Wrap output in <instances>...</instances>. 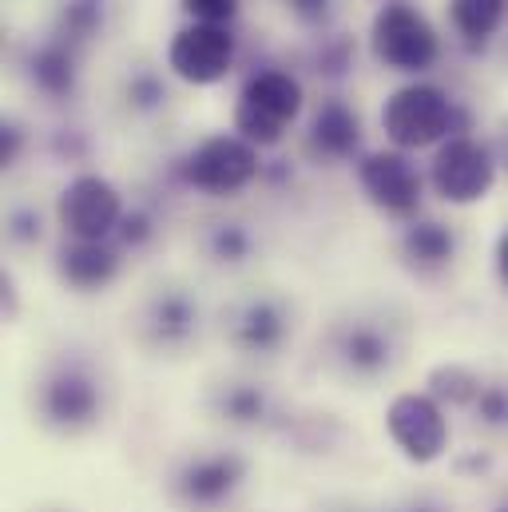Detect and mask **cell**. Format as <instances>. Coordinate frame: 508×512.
Here are the masks:
<instances>
[{
	"label": "cell",
	"mask_w": 508,
	"mask_h": 512,
	"mask_svg": "<svg viewBox=\"0 0 508 512\" xmlns=\"http://www.w3.org/2000/svg\"><path fill=\"white\" fill-rule=\"evenodd\" d=\"M385 429L413 465H433L449 445L445 409L429 393H397L385 409Z\"/></svg>",
	"instance_id": "cell-8"
},
{
	"label": "cell",
	"mask_w": 508,
	"mask_h": 512,
	"mask_svg": "<svg viewBox=\"0 0 508 512\" xmlns=\"http://www.w3.org/2000/svg\"><path fill=\"white\" fill-rule=\"evenodd\" d=\"M44 413L60 429H80L92 425L100 413V385L92 382L84 370H60L44 385Z\"/></svg>",
	"instance_id": "cell-11"
},
{
	"label": "cell",
	"mask_w": 508,
	"mask_h": 512,
	"mask_svg": "<svg viewBox=\"0 0 508 512\" xmlns=\"http://www.w3.org/2000/svg\"><path fill=\"white\" fill-rule=\"evenodd\" d=\"M286 4L302 24H322L330 16V8H334V0H286Z\"/></svg>",
	"instance_id": "cell-30"
},
{
	"label": "cell",
	"mask_w": 508,
	"mask_h": 512,
	"mask_svg": "<svg viewBox=\"0 0 508 512\" xmlns=\"http://www.w3.org/2000/svg\"><path fill=\"white\" fill-rule=\"evenodd\" d=\"M258 175H262L258 147L247 143L243 135H227V131L199 139L179 159V179L187 187L203 191V195H215V199H227V195L247 191Z\"/></svg>",
	"instance_id": "cell-4"
},
{
	"label": "cell",
	"mask_w": 508,
	"mask_h": 512,
	"mask_svg": "<svg viewBox=\"0 0 508 512\" xmlns=\"http://www.w3.org/2000/svg\"><path fill=\"white\" fill-rule=\"evenodd\" d=\"M354 68V40L350 36H330L318 48V72L322 76H346Z\"/></svg>",
	"instance_id": "cell-24"
},
{
	"label": "cell",
	"mask_w": 508,
	"mask_h": 512,
	"mask_svg": "<svg viewBox=\"0 0 508 512\" xmlns=\"http://www.w3.org/2000/svg\"><path fill=\"white\" fill-rule=\"evenodd\" d=\"M433 393H441V397H449V401H477L481 382H477L469 370H461V366H441V370L433 374Z\"/></svg>",
	"instance_id": "cell-22"
},
{
	"label": "cell",
	"mask_w": 508,
	"mask_h": 512,
	"mask_svg": "<svg viewBox=\"0 0 508 512\" xmlns=\"http://www.w3.org/2000/svg\"><path fill=\"white\" fill-rule=\"evenodd\" d=\"M235 32L227 24H183L171 44H167V68L191 84V88H211L223 84L235 68Z\"/></svg>",
	"instance_id": "cell-7"
},
{
	"label": "cell",
	"mask_w": 508,
	"mask_h": 512,
	"mask_svg": "<svg viewBox=\"0 0 508 512\" xmlns=\"http://www.w3.org/2000/svg\"><path fill=\"white\" fill-rule=\"evenodd\" d=\"M477 413L485 425H508V389L505 385H481L477 393Z\"/></svg>",
	"instance_id": "cell-27"
},
{
	"label": "cell",
	"mask_w": 508,
	"mask_h": 512,
	"mask_svg": "<svg viewBox=\"0 0 508 512\" xmlns=\"http://www.w3.org/2000/svg\"><path fill=\"white\" fill-rule=\"evenodd\" d=\"M362 143V120L346 100H326L310 120V151L318 159H350Z\"/></svg>",
	"instance_id": "cell-12"
},
{
	"label": "cell",
	"mask_w": 508,
	"mask_h": 512,
	"mask_svg": "<svg viewBox=\"0 0 508 512\" xmlns=\"http://www.w3.org/2000/svg\"><path fill=\"white\" fill-rule=\"evenodd\" d=\"M179 8L195 20V24H227L239 16L243 0H179Z\"/></svg>",
	"instance_id": "cell-26"
},
{
	"label": "cell",
	"mask_w": 508,
	"mask_h": 512,
	"mask_svg": "<svg viewBox=\"0 0 508 512\" xmlns=\"http://www.w3.org/2000/svg\"><path fill=\"white\" fill-rule=\"evenodd\" d=\"M282 338H286V314L270 298H254L235 318V346L247 354H270L282 346Z\"/></svg>",
	"instance_id": "cell-14"
},
{
	"label": "cell",
	"mask_w": 508,
	"mask_h": 512,
	"mask_svg": "<svg viewBox=\"0 0 508 512\" xmlns=\"http://www.w3.org/2000/svg\"><path fill=\"white\" fill-rule=\"evenodd\" d=\"M60 28H64L68 40H92V36L104 28V12H100L96 0H76V4L64 8Z\"/></svg>",
	"instance_id": "cell-20"
},
{
	"label": "cell",
	"mask_w": 508,
	"mask_h": 512,
	"mask_svg": "<svg viewBox=\"0 0 508 512\" xmlns=\"http://www.w3.org/2000/svg\"><path fill=\"white\" fill-rule=\"evenodd\" d=\"M389 358H393V346L374 326H358L342 338V362L354 374H381L389 366Z\"/></svg>",
	"instance_id": "cell-19"
},
{
	"label": "cell",
	"mask_w": 508,
	"mask_h": 512,
	"mask_svg": "<svg viewBox=\"0 0 508 512\" xmlns=\"http://www.w3.org/2000/svg\"><path fill=\"white\" fill-rule=\"evenodd\" d=\"M429 183L433 191L449 203V207H473L481 203L493 183H497V159L493 151L473 139V135H449L429 167Z\"/></svg>",
	"instance_id": "cell-5"
},
{
	"label": "cell",
	"mask_w": 508,
	"mask_h": 512,
	"mask_svg": "<svg viewBox=\"0 0 508 512\" xmlns=\"http://www.w3.org/2000/svg\"><path fill=\"white\" fill-rule=\"evenodd\" d=\"M306 92L302 84L282 68H258L247 76L235 100V135H243L254 147H278L282 135L302 116Z\"/></svg>",
	"instance_id": "cell-2"
},
{
	"label": "cell",
	"mask_w": 508,
	"mask_h": 512,
	"mask_svg": "<svg viewBox=\"0 0 508 512\" xmlns=\"http://www.w3.org/2000/svg\"><path fill=\"white\" fill-rule=\"evenodd\" d=\"M16 155H20V131L12 128V124H4V131H0V163L12 167Z\"/></svg>",
	"instance_id": "cell-31"
},
{
	"label": "cell",
	"mask_w": 508,
	"mask_h": 512,
	"mask_svg": "<svg viewBox=\"0 0 508 512\" xmlns=\"http://www.w3.org/2000/svg\"><path fill=\"white\" fill-rule=\"evenodd\" d=\"M56 270L72 290H104L120 274V255L108 243H68Z\"/></svg>",
	"instance_id": "cell-13"
},
{
	"label": "cell",
	"mask_w": 508,
	"mask_h": 512,
	"mask_svg": "<svg viewBox=\"0 0 508 512\" xmlns=\"http://www.w3.org/2000/svg\"><path fill=\"white\" fill-rule=\"evenodd\" d=\"M163 100H167V88H163L159 76L139 72V76L127 80V104H131L135 112H155V108H163Z\"/></svg>",
	"instance_id": "cell-25"
},
{
	"label": "cell",
	"mask_w": 508,
	"mask_h": 512,
	"mask_svg": "<svg viewBox=\"0 0 508 512\" xmlns=\"http://www.w3.org/2000/svg\"><path fill=\"white\" fill-rule=\"evenodd\" d=\"M147 326H151V338H155V342H163V346H179V342H187V338L195 334V326H199V310H195V302L183 298V294H163V298L151 306Z\"/></svg>",
	"instance_id": "cell-18"
},
{
	"label": "cell",
	"mask_w": 508,
	"mask_h": 512,
	"mask_svg": "<svg viewBox=\"0 0 508 512\" xmlns=\"http://www.w3.org/2000/svg\"><path fill=\"white\" fill-rule=\"evenodd\" d=\"M8 235H12L16 243H36V239H40V215H36V211H12Z\"/></svg>",
	"instance_id": "cell-29"
},
{
	"label": "cell",
	"mask_w": 508,
	"mask_h": 512,
	"mask_svg": "<svg viewBox=\"0 0 508 512\" xmlns=\"http://www.w3.org/2000/svg\"><path fill=\"white\" fill-rule=\"evenodd\" d=\"M385 4H397V0H385Z\"/></svg>",
	"instance_id": "cell-33"
},
{
	"label": "cell",
	"mask_w": 508,
	"mask_h": 512,
	"mask_svg": "<svg viewBox=\"0 0 508 512\" xmlns=\"http://www.w3.org/2000/svg\"><path fill=\"white\" fill-rule=\"evenodd\" d=\"M56 223L72 243H104L124 223V199L104 175H76L56 199Z\"/></svg>",
	"instance_id": "cell-6"
},
{
	"label": "cell",
	"mask_w": 508,
	"mask_h": 512,
	"mask_svg": "<svg viewBox=\"0 0 508 512\" xmlns=\"http://www.w3.org/2000/svg\"><path fill=\"white\" fill-rule=\"evenodd\" d=\"M497 274H501V282H505L508 290V227L501 231V239H497Z\"/></svg>",
	"instance_id": "cell-32"
},
{
	"label": "cell",
	"mask_w": 508,
	"mask_h": 512,
	"mask_svg": "<svg viewBox=\"0 0 508 512\" xmlns=\"http://www.w3.org/2000/svg\"><path fill=\"white\" fill-rule=\"evenodd\" d=\"M151 235H155V227H151V215H147V211H131V215H124V223H120V239H124L127 247H143Z\"/></svg>",
	"instance_id": "cell-28"
},
{
	"label": "cell",
	"mask_w": 508,
	"mask_h": 512,
	"mask_svg": "<svg viewBox=\"0 0 508 512\" xmlns=\"http://www.w3.org/2000/svg\"><path fill=\"white\" fill-rule=\"evenodd\" d=\"M508 20V0H449V24L469 48H485Z\"/></svg>",
	"instance_id": "cell-15"
},
{
	"label": "cell",
	"mask_w": 508,
	"mask_h": 512,
	"mask_svg": "<svg viewBox=\"0 0 508 512\" xmlns=\"http://www.w3.org/2000/svg\"><path fill=\"white\" fill-rule=\"evenodd\" d=\"M243 477H247V465L235 453H211V457H195L179 473L175 489H179V497L187 505L211 509V505H223L243 485Z\"/></svg>",
	"instance_id": "cell-10"
},
{
	"label": "cell",
	"mask_w": 508,
	"mask_h": 512,
	"mask_svg": "<svg viewBox=\"0 0 508 512\" xmlns=\"http://www.w3.org/2000/svg\"><path fill=\"white\" fill-rule=\"evenodd\" d=\"M96 4H100V0H96Z\"/></svg>",
	"instance_id": "cell-34"
},
{
	"label": "cell",
	"mask_w": 508,
	"mask_h": 512,
	"mask_svg": "<svg viewBox=\"0 0 508 512\" xmlns=\"http://www.w3.org/2000/svg\"><path fill=\"white\" fill-rule=\"evenodd\" d=\"M223 413H227L231 421H239V425L262 421V413H266V397H262L258 385H235V389H227V397H223Z\"/></svg>",
	"instance_id": "cell-21"
},
{
	"label": "cell",
	"mask_w": 508,
	"mask_h": 512,
	"mask_svg": "<svg viewBox=\"0 0 508 512\" xmlns=\"http://www.w3.org/2000/svg\"><path fill=\"white\" fill-rule=\"evenodd\" d=\"M401 255L409 258L417 270H441L457 255V235L445 223H409L401 235Z\"/></svg>",
	"instance_id": "cell-16"
},
{
	"label": "cell",
	"mask_w": 508,
	"mask_h": 512,
	"mask_svg": "<svg viewBox=\"0 0 508 512\" xmlns=\"http://www.w3.org/2000/svg\"><path fill=\"white\" fill-rule=\"evenodd\" d=\"M211 255L219 262H243L251 255V235L239 223H219L211 235Z\"/></svg>",
	"instance_id": "cell-23"
},
{
	"label": "cell",
	"mask_w": 508,
	"mask_h": 512,
	"mask_svg": "<svg viewBox=\"0 0 508 512\" xmlns=\"http://www.w3.org/2000/svg\"><path fill=\"white\" fill-rule=\"evenodd\" d=\"M465 116L457 112L453 96L437 84H405L381 108V131L397 151L441 147L449 135H465Z\"/></svg>",
	"instance_id": "cell-1"
},
{
	"label": "cell",
	"mask_w": 508,
	"mask_h": 512,
	"mask_svg": "<svg viewBox=\"0 0 508 512\" xmlns=\"http://www.w3.org/2000/svg\"><path fill=\"white\" fill-rule=\"evenodd\" d=\"M370 52L381 68L421 76L441 56V36L417 4H381L370 20Z\"/></svg>",
	"instance_id": "cell-3"
},
{
	"label": "cell",
	"mask_w": 508,
	"mask_h": 512,
	"mask_svg": "<svg viewBox=\"0 0 508 512\" xmlns=\"http://www.w3.org/2000/svg\"><path fill=\"white\" fill-rule=\"evenodd\" d=\"M358 183L381 215L409 219L421 207V171L405 151H370L358 159Z\"/></svg>",
	"instance_id": "cell-9"
},
{
	"label": "cell",
	"mask_w": 508,
	"mask_h": 512,
	"mask_svg": "<svg viewBox=\"0 0 508 512\" xmlns=\"http://www.w3.org/2000/svg\"><path fill=\"white\" fill-rule=\"evenodd\" d=\"M28 76H32V84H36L44 96L64 100V96L76 92V56H72L64 44H44L40 52H32Z\"/></svg>",
	"instance_id": "cell-17"
}]
</instances>
